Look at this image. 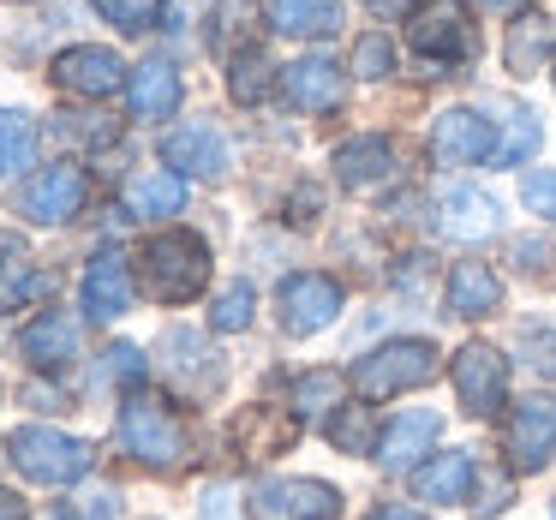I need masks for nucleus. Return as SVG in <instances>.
Segmentation results:
<instances>
[{"label": "nucleus", "instance_id": "obj_1", "mask_svg": "<svg viewBox=\"0 0 556 520\" xmlns=\"http://www.w3.org/2000/svg\"><path fill=\"white\" fill-rule=\"evenodd\" d=\"M138 276H144V293L162 305H186L210 288V245L186 228H168L156 240H144L138 252Z\"/></svg>", "mask_w": 556, "mask_h": 520}, {"label": "nucleus", "instance_id": "obj_2", "mask_svg": "<svg viewBox=\"0 0 556 520\" xmlns=\"http://www.w3.org/2000/svg\"><path fill=\"white\" fill-rule=\"evenodd\" d=\"M13 460L25 479L37 484H73L90 472V460H97V448L85 443V436L73 431H54V424H18L13 431Z\"/></svg>", "mask_w": 556, "mask_h": 520}, {"label": "nucleus", "instance_id": "obj_3", "mask_svg": "<svg viewBox=\"0 0 556 520\" xmlns=\"http://www.w3.org/2000/svg\"><path fill=\"white\" fill-rule=\"evenodd\" d=\"M437 377V347L431 341H383L377 353H365L353 365V389L365 401H389V395H407V389L431 383Z\"/></svg>", "mask_w": 556, "mask_h": 520}, {"label": "nucleus", "instance_id": "obj_4", "mask_svg": "<svg viewBox=\"0 0 556 520\" xmlns=\"http://www.w3.org/2000/svg\"><path fill=\"white\" fill-rule=\"evenodd\" d=\"M121 443H126L132 460H144V467H156V472H174L180 455H186L180 419H174L162 401H150V395H132L121 407Z\"/></svg>", "mask_w": 556, "mask_h": 520}, {"label": "nucleus", "instance_id": "obj_5", "mask_svg": "<svg viewBox=\"0 0 556 520\" xmlns=\"http://www.w3.org/2000/svg\"><path fill=\"white\" fill-rule=\"evenodd\" d=\"M407 42L431 66H460V61H472V49H479L460 0H419V13H413V25H407Z\"/></svg>", "mask_w": 556, "mask_h": 520}, {"label": "nucleus", "instance_id": "obj_6", "mask_svg": "<svg viewBox=\"0 0 556 520\" xmlns=\"http://www.w3.org/2000/svg\"><path fill=\"white\" fill-rule=\"evenodd\" d=\"M341 491L324 479H264L252 491V520H336Z\"/></svg>", "mask_w": 556, "mask_h": 520}, {"label": "nucleus", "instance_id": "obj_7", "mask_svg": "<svg viewBox=\"0 0 556 520\" xmlns=\"http://www.w3.org/2000/svg\"><path fill=\"white\" fill-rule=\"evenodd\" d=\"M90 198V180L85 168H73V162H54V168L30 174L25 192H18V210H25L37 228H61V221H73L78 210H85Z\"/></svg>", "mask_w": 556, "mask_h": 520}, {"label": "nucleus", "instance_id": "obj_8", "mask_svg": "<svg viewBox=\"0 0 556 520\" xmlns=\"http://www.w3.org/2000/svg\"><path fill=\"white\" fill-rule=\"evenodd\" d=\"M455 395L472 419H491L508 401V359L496 347H484V341H467L455 353Z\"/></svg>", "mask_w": 556, "mask_h": 520}, {"label": "nucleus", "instance_id": "obj_9", "mask_svg": "<svg viewBox=\"0 0 556 520\" xmlns=\"http://www.w3.org/2000/svg\"><path fill=\"white\" fill-rule=\"evenodd\" d=\"M503 448L520 472H539L556 460V395H527L515 413H508Z\"/></svg>", "mask_w": 556, "mask_h": 520}, {"label": "nucleus", "instance_id": "obj_10", "mask_svg": "<svg viewBox=\"0 0 556 520\" xmlns=\"http://www.w3.org/2000/svg\"><path fill=\"white\" fill-rule=\"evenodd\" d=\"M54 85L66 90V97H90V102H102V97H114V90L126 85V61L114 49H97V42H78V49H61L54 54Z\"/></svg>", "mask_w": 556, "mask_h": 520}, {"label": "nucleus", "instance_id": "obj_11", "mask_svg": "<svg viewBox=\"0 0 556 520\" xmlns=\"http://www.w3.org/2000/svg\"><path fill=\"white\" fill-rule=\"evenodd\" d=\"M276 305H281V329H288V335H317V329H329L341 312V281L305 269V276H288L276 288Z\"/></svg>", "mask_w": 556, "mask_h": 520}, {"label": "nucleus", "instance_id": "obj_12", "mask_svg": "<svg viewBox=\"0 0 556 520\" xmlns=\"http://www.w3.org/2000/svg\"><path fill=\"white\" fill-rule=\"evenodd\" d=\"M496 121H479L472 109H448L431 121V162L443 168H472V162H491L496 156Z\"/></svg>", "mask_w": 556, "mask_h": 520}, {"label": "nucleus", "instance_id": "obj_13", "mask_svg": "<svg viewBox=\"0 0 556 520\" xmlns=\"http://www.w3.org/2000/svg\"><path fill=\"white\" fill-rule=\"evenodd\" d=\"M162 156H168L174 174H198V180H228V168H233V144L210 121H192L180 132H168Z\"/></svg>", "mask_w": 556, "mask_h": 520}, {"label": "nucleus", "instance_id": "obj_14", "mask_svg": "<svg viewBox=\"0 0 556 520\" xmlns=\"http://www.w3.org/2000/svg\"><path fill=\"white\" fill-rule=\"evenodd\" d=\"M281 97H288V109H300V114H336L341 97H348V78H341L336 61L305 54V61H293L288 73H281Z\"/></svg>", "mask_w": 556, "mask_h": 520}, {"label": "nucleus", "instance_id": "obj_15", "mask_svg": "<svg viewBox=\"0 0 556 520\" xmlns=\"http://www.w3.org/2000/svg\"><path fill=\"white\" fill-rule=\"evenodd\" d=\"M496 228H503V210H496V198L479 192V186H448V192L437 198V233H443V240H491Z\"/></svg>", "mask_w": 556, "mask_h": 520}, {"label": "nucleus", "instance_id": "obj_16", "mask_svg": "<svg viewBox=\"0 0 556 520\" xmlns=\"http://www.w3.org/2000/svg\"><path fill=\"white\" fill-rule=\"evenodd\" d=\"M126 305H132V269L114 245H102L85 269V317L90 324H114V317H126Z\"/></svg>", "mask_w": 556, "mask_h": 520}, {"label": "nucleus", "instance_id": "obj_17", "mask_svg": "<svg viewBox=\"0 0 556 520\" xmlns=\"http://www.w3.org/2000/svg\"><path fill=\"white\" fill-rule=\"evenodd\" d=\"M395 168H401L395 144H389V138H377V132L348 138V144L336 150V180L348 186V192H377V186L395 180Z\"/></svg>", "mask_w": 556, "mask_h": 520}, {"label": "nucleus", "instance_id": "obj_18", "mask_svg": "<svg viewBox=\"0 0 556 520\" xmlns=\"http://www.w3.org/2000/svg\"><path fill=\"white\" fill-rule=\"evenodd\" d=\"M437 436H443V419H437L431 407H413V413H401V419L377 436V460H383V472H413V467H419V455H431Z\"/></svg>", "mask_w": 556, "mask_h": 520}, {"label": "nucleus", "instance_id": "obj_19", "mask_svg": "<svg viewBox=\"0 0 556 520\" xmlns=\"http://www.w3.org/2000/svg\"><path fill=\"white\" fill-rule=\"evenodd\" d=\"M551 61H556V18H544V13H520L515 25H508L503 66H508L515 78H532V73H544Z\"/></svg>", "mask_w": 556, "mask_h": 520}, {"label": "nucleus", "instance_id": "obj_20", "mask_svg": "<svg viewBox=\"0 0 556 520\" xmlns=\"http://www.w3.org/2000/svg\"><path fill=\"white\" fill-rule=\"evenodd\" d=\"M264 18L276 37H336L341 30V0H264Z\"/></svg>", "mask_w": 556, "mask_h": 520}, {"label": "nucleus", "instance_id": "obj_21", "mask_svg": "<svg viewBox=\"0 0 556 520\" xmlns=\"http://www.w3.org/2000/svg\"><path fill=\"white\" fill-rule=\"evenodd\" d=\"M49 293V276L30 264L25 240L18 233H0V312H18V305L42 300Z\"/></svg>", "mask_w": 556, "mask_h": 520}, {"label": "nucleus", "instance_id": "obj_22", "mask_svg": "<svg viewBox=\"0 0 556 520\" xmlns=\"http://www.w3.org/2000/svg\"><path fill=\"white\" fill-rule=\"evenodd\" d=\"M126 102H132L138 121H168L180 109V73L168 61H144L132 78H126Z\"/></svg>", "mask_w": 556, "mask_h": 520}, {"label": "nucleus", "instance_id": "obj_23", "mask_svg": "<svg viewBox=\"0 0 556 520\" xmlns=\"http://www.w3.org/2000/svg\"><path fill=\"white\" fill-rule=\"evenodd\" d=\"M503 305V281L491 264H455L448 269V312L455 317H491Z\"/></svg>", "mask_w": 556, "mask_h": 520}, {"label": "nucleus", "instance_id": "obj_24", "mask_svg": "<svg viewBox=\"0 0 556 520\" xmlns=\"http://www.w3.org/2000/svg\"><path fill=\"white\" fill-rule=\"evenodd\" d=\"M186 204V174L162 168V174H138L132 186H126V210H132L138 221H162V216H180Z\"/></svg>", "mask_w": 556, "mask_h": 520}, {"label": "nucleus", "instance_id": "obj_25", "mask_svg": "<svg viewBox=\"0 0 556 520\" xmlns=\"http://www.w3.org/2000/svg\"><path fill=\"white\" fill-rule=\"evenodd\" d=\"M293 436H300V424H293L288 413H276V407H245L240 424H233V443H240V455H252V460L288 448Z\"/></svg>", "mask_w": 556, "mask_h": 520}, {"label": "nucleus", "instance_id": "obj_26", "mask_svg": "<svg viewBox=\"0 0 556 520\" xmlns=\"http://www.w3.org/2000/svg\"><path fill=\"white\" fill-rule=\"evenodd\" d=\"M472 484V455L467 448H448V455H437L431 467L413 472V496L419 503H460Z\"/></svg>", "mask_w": 556, "mask_h": 520}, {"label": "nucleus", "instance_id": "obj_27", "mask_svg": "<svg viewBox=\"0 0 556 520\" xmlns=\"http://www.w3.org/2000/svg\"><path fill=\"white\" fill-rule=\"evenodd\" d=\"M18 347H25V359L42 365V371H49V365H66V359H78V324L61 317V312H42L37 324L25 329Z\"/></svg>", "mask_w": 556, "mask_h": 520}, {"label": "nucleus", "instance_id": "obj_28", "mask_svg": "<svg viewBox=\"0 0 556 520\" xmlns=\"http://www.w3.org/2000/svg\"><path fill=\"white\" fill-rule=\"evenodd\" d=\"M491 114H503V144H496V156H491V168H520V162L539 150V114L532 109H520V102H491Z\"/></svg>", "mask_w": 556, "mask_h": 520}, {"label": "nucleus", "instance_id": "obj_29", "mask_svg": "<svg viewBox=\"0 0 556 520\" xmlns=\"http://www.w3.org/2000/svg\"><path fill=\"white\" fill-rule=\"evenodd\" d=\"M276 85H281V78H276V61H269L264 49H240V54H233L228 90H233V102H240V109H257V102H264Z\"/></svg>", "mask_w": 556, "mask_h": 520}, {"label": "nucleus", "instance_id": "obj_30", "mask_svg": "<svg viewBox=\"0 0 556 520\" xmlns=\"http://www.w3.org/2000/svg\"><path fill=\"white\" fill-rule=\"evenodd\" d=\"M30 156H37V121L25 109H0V180L30 168Z\"/></svg>", "mask_w": 556, "mask_h": 520}, {"label": "nucleus", "instance_id": "obj_31", "mask_svg": "<svg viewBox=\"0 0 556 520\" xmlns=\"http://www.w3.org/2000/svg\"><path fill=\"white\" fill-rule=\"evenodd\" d=\"M162 353H168V365H174V377H180V383H192L198 371L216 383V371H210V359H216V353H210L192 329H168V335H162Z\"/></svg>", "mask_w": 556, "mask_h": 520}, {"label": "nucleus", "instance_id": "obj_32", "mask_svg": "<svg viewBox=\"0 0 556 520\" xmlns=\"http://www.w3.org/2000/svg\"><path fill=\"white\" fill-rule=\"evenodd\" d=\"M329 443L348 455H377V431H371V407H348L329 419Z\"/></svg>", "mask_w": 556, "mask_h": 520}, {"label": "nucleus", "instance_id": "obj_33", "mask_svg": "<svg viewBox=\"0 0 556 520\" xmlns=\"http://www.w3.org/2000/svg\"><path fill=\"white\" fill-rule=\"evenodd\" d=\"M353 73H359V78H389V73H395V42H389L383 30L359 37V42H353Z\"/></svg>", "mask_w": 556, "mask_h": 520}, {"label": "nucleus", "instance_id": "obj_34", "mask_svg": "<svg viewBox=\"0 0 556 520\" xmlns=\"http://www.w3.org/2000/svg\"><path fill=\"white\" fill-rule=\"evenodd\" d=\"M252 305H257V293L245 288V281H233V288L216 300V312H210V329H222V335L245 329V324H252Z\"/></svg>", "mask_w": 556, "mask_h": 520}, {"label": "nucleus", "instance_id": "obj_35", "mask_svg": "<svg viewBox=\"0 0 556 520\" xmlns=\"http://www.w3.org/2000/svg\"><path fill=\"white\" fill-rule=\"evenodd\" d=\"M520 359L539 377H556V324H527L520 329Z\"/></svg>", "mask_w": 556, "mask_h": 520}, {"label": "nucleus", "instance_id": "obj_36", "mask_svg": "<svg viewBox=\"0 0 556 520\" xmlns=\"http://www.w3.org/2000/svg\"><path fill=\"white\" fill-rule=\"evenodd\" d=\"M336 395H341V377L336 371H305L300 383H293V407H300V413L336 407Z\"/></svg>", "mask_w": 556, "mask_h": 520}, {"label": "nucleus", "instance_id": "obj_37", "mask_svg": "<svg viewBox=\"0 0 556 520\" xmlns=\"http://www.w3.org/2000/svg\"><path fill=\"white\" fill-rule=\"evenodd\" d=\"M97 13L109 18L114 30H126V37H132V30H144L150 18H156V0H97Z\"/></svg>", "mask_w": 556, "mask_h": 520}, {"label": "nucleus", "instance_id": "obj_38", "mask_svg": "<svg viewBox=\"0 0 556 520\" xmlns=\"http://www.w3.org/2000/svg\"><path fill=\"white\" fill-rule=\"evenodd\" d=\"M520 198H527L532 216L556 221V174H551V168H532L527 180H520Z\"/></svg>", "mask_w": 556, "mask_h": 520}, {"label": "nucleus", "instance_id": "obj_39", "mask_svg": "<svg viewBox=\"0 0 556 520\" xmlns=\"http://www.w3.org/2000/svg\"><path fill=\"white\" fill-rule=\"evenodd\" d=\"M508 503H515V479H508V472H484V479H479V503H472V515L491 520V515H503Z\"/></svg>", "mask_w": 556, "mask_h": 520}, {"label": "nucleus", "instance_id": "obj_40", "mask_svg": "<svg viewBox=\"0 0 556 520\" xmlns=\"http://www.w3.org/2000/svg\"><path fill=\"white\" fill-rule=\"evenodd\" d=\"M66 520H121V496L102 484V491H85L66 503Z\"/></svg>", "mask_w": 556, "mask_h": 520}, {"label": "nucleus", "instance_id": "obj_41", "mask_svg": "<svg viewBox=\"0 0 556 520\" xmlns=\"http://www.w3.org/2000/svg\"><path fill=\"white\" fill-rule=\"evenodd\" d=\"M204 520H240V503H233L228 484H210L204 491Z\"/></svg>", "mask_w": 556, "mask_h": 520}, {"label": "nucleus", "instance_id": "obj_42", "mask_svg": "<svg viewBox=\"0 0 556 520\" xmlns=\"http://www.w3.org/2000/svg\"><path fill=\"white\" fill-rule=\"evenodd\" d=\"M515 264L532 269V276H544V269H551V245L544 240H515Z\"/></svg>", "mask_w": 556, "mask_h": 520}, {"label": "nucleus", "instance_id": "obj_43", "mask_svg": "<svg viewBox=\"0 0 556 520\" xmlns=\"http://www.w3.org/2000/svg\"><path fill=\"white\" fill-rule=\"evenodd\" d=\"M109 377H144V359H138V347H114V353H109Z\"/></svg>", "mask_w": 556, "mask_h": 520}, {"label": "nucleus", "instance_id": "obj_44", "mask_svg": "<svg viewBox=\"0 0 556 520\" xmlns=\"http://www.w3.org/2000/svg\"><path fill=\"white\" fill-rule=\"evenodd\" d=\"M0 520H30L25 496H13V491H0Z\"/></svg>", "mask_w": 556, "mask_h": 520}, {"label": "nucleus", "instance_id": "obj_45", "mask_svg": "<svg viewBox=\"0 0 556 520\" xmlns=\"http://www.w3.org/2000/svg\"><path fill=\"white\" fill-rule=\"evenodd\" d=\"M192 13H198V0H168V13H162V18H168V25H186Z\"/></svg>", "mask_w": 556, "mask_h": 520}, {"label": "nucleus", "instance_id": "obj_46", "mask_svg": "<svg viewBox=\"0 0 556 520\" xmlns=\"http://www.w3.org/2000/svg\"><path fill=\"white\" fill-rule=\"evenodd\" d=\"M365 7H371L377 18H395V13H407L413 0H365Z\"/></svg>", "mask_w": 556, "mask_h": 520}, {"label": "nucleus", "instance_id": "obj_47", "mask_svg": "<svg viewBox=\"0 0 556 520\" xmlns=\"http://www.w3.org/2000/svg\"><path fill=\"white\" fill-rule=\"evenodd\" d=\"M365 520H431V515H419V508H377V515H365Z\"/></svg>", "mask_w": 556, "mask_h": 520}, {"label": "nucleus", "instance_id": "obj_48", "mask_svg": "<svg viewBox=\"0 0 556 520\" xmlns=\"http://www.w3.org/2000/svg\"><path fill=\"white\" fill-rule=\"evenodd\" d=\"M484 13H520V7H527V0H479Z\"/></svg>", "mask_w": 556, "mask_h": 520}]
</instances>
